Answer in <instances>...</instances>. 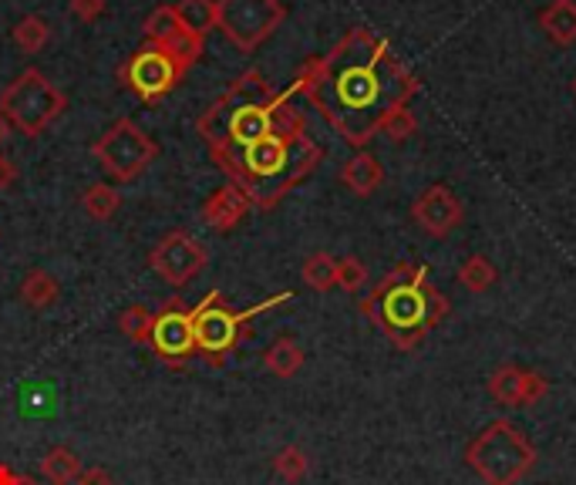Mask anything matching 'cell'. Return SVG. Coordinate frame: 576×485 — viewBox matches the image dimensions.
<instances>
[{
	"label": "cell",
	"instance_id": "29",
	"mask_svg": "<svg viewBox=\"0 0 576 485\" xmlns=\"http://www.w3.org/2000/svg\"><path fill=\"white\" fill-rule=\"evenodd\" d=\"M418 132V119L412 115V109L404 105V109H398V112H391L388 119H385V125H381V135H388L395 146H401V142H409V138Z\"/></svg>",
	"mask_w": 576,
	"mask_h": 485
},
{
	"label": "cell",
	"instance_id": "33",
	"mask_svg": "<svg viewBox=\"0 0 576 485\" xmlns=\"http://www.w3.org/2000/svg\"><path fill=\"white\" fill-rule=\"evenodd\" d=\"M14 183H17V162L8 159V156H0V192H8Z\"/></svg>",
	"mask_w": 576,
	"mask_h": 485
},
{
	"label": "cell",
	"instance_id": "18",
	"mask_svg": "<svg viewBox=\"0 0 576 485\" xmlns=\"http://www.w3.org/2000/svg\"><path fill=\"white\" fill-rule=\"evenodd\" d=\"M263 368L270 374H277V377H293L303 368V348L293 337H277L263 351Z\"/></svg>",
	"mask_w": 576,
	"mask_h": 485
},
{
	"label": "cell",
	"instance_id": "4",
	"mask_svg": "<svg viewBox=\"0 0 576 485\" xmlns=\"http://www.w3.org/2000/svg\"><path fill=\"white\" fill-rule=\"evenodd\" d=\"M536 445L510 419L486 425L465 445V465L486 485H519L536 469Z\"/></svg>",
	"mask_w": 576,
	"mask_h": 485
},
{
	"label": "cell",
	"instance_id": "19",
	"mask_svg": "<svg viewBox=\"0 0 576 485\" xmlns=\"http://www.w3.org/2000/svg\"><path fill=\"white\" fill-rule=\"evenodd\" d=\"M82 206L95 223H109L122 210V189H115L112 183H91L82 192Z\"/></svg>",
	"mask_w": 576,
	"mask_h": 485
},
{
	"label": "cell",
	"instance_id": "21",
	"mask_svg": "<svg viewBox=\"0 0 576 485\" xmlns=\"http://www.w3.org/2000/svg\"><path fill=\"white\" fill-rule=\"evenodd\" d=\"M41 475L48 485H75V478L82 475V459L67 445H58L41 459Z\"/></svg>",
	"mask_w": 576,
	"mask_h": 485
},
{
	"label": "cell",
	"instance_id": "12",
	"mask_svg": "<svg viewBox=\"0 0 576 485\" xmlns=\"http://www.w3.org/2000/svg\"><path fill=\"white\" fill-rule=\"evenodd\" d=\"M486 388H489V398L505 408H529L550 395V381L539 371H529L519 364H502L489 374Z\"/></svg>",
	"mask_w": 576,
	"mask_h": 485
},
{
	"label": "cell",
	"instance_id": "8",
	"mask_svg": "<svg viewBox=\"0 0 576 485\" xmlns=\"http://www.w3.org/2000/svg\"><path fill=\"white\" fill-rule=\"evenodd\" d=\"M287 21L284 0H216V27L243 54L256 51Z\"/></svg>",
	"mask_w": 576,
	"mask_h": 485
},
{
	"label": "cell",
	"instance_id": "32",
	"mask_svg": "<svg viewBox=\"0 0 576 485\" xmlns=\"http://www.w3.org/2000/svg\"><path fill=\"white\" fill-rule=\"evenodd\" d=\"M75 485H115V478L101 469V465H95V469H82V475L75 478Z\"/></svg>",
	"mask_w": 576,
	"mask_h": 485
},
{
	"label": "cell",
	"instance_id": "10",
	"mask_svg": "<svg viewBox=\"0 0 576 485\" xmlns=\"http://www.w3.org/2000/svg\"><path fill=\"white\" fill-rule=\"evenodd\" d=\"M118 78L132 95H139L146 105H155V101H162L186 75L179 72V64L168 58L162 48L146 45L118 67Z\"/></svg>",
	"mask_w": 576,
	"mask_h": 485
},
{
	"label": "cell",
	"instance_id": "34",
	"mask_svg": "<svg viewBox=\"0 0 576 485\" xmlns=\"http://www.w3.org/2000/svg\"><path fill=\"white\" fill-rule=\"evenodd\" d=\"M0 485H41V482H34L30 475H21V472H14L11 465L0 462Z\"/></svg>",
	"mask_w": 576,
	"mask_h": 485
},
{
	"label": "cell",
	"instance_id": "24",
	"mask_svg": "<svg viewBox=\"0 0 576 485\" xmlns=\"http://www.w3.org/2000/svg\"><path fill=\"white\" fill-rule=\"evenodd\" d=\"M179 21L199 34V38H206L210 30H216V0H179L176 4Z\"/></svg>",
	"mask_w": 576,
	"mask_h": 485
},
{
	"label": "cell",
	"instance_id": "15",
	"mask_svg": "<svg viewBox=\"0 0 576 485\" xmlns=\"http://www.w3.org/2000/svg\"><path fill=\"white\" fill-rule=\"evenodd\" d=\"M341 183H345V189H351L354 196H371V192H378L381 189V183H385V169H381V162L371 156V152H358V156H351L348 162H345V169H341Z\"/></svg>",
	"mask_w": 576,
	"mask_h": 485
},
{
	"label": "cell",
	"instance_id": "3",
	"mask_svg": "<svg viewBox=\"0 0 576 485\" xmlns=\"http://www.w3.org/2000/svg\"><path fill=\"white\" fill-rule=\"evenodd\" d=\"M361 314L375 324L398 351H415L418 344L452 314V303L428 281V266L398 263L385 281L361 300Z\"/></svg>",
	"mask_w": 576,
	"mask_h": 485
},
{
	"label": "cell",
	"instance_id": "31",
	"mask_svg": "<svg viewBox=\"0 0 576 485\" xmlns=\"http://www.w3.org/2000/svg\"><path fill=\"white\" fill-rule=\"evenodd\" d=\"M72 14L85 24H95L105 14V0H72Z\"/></svg>",
	"mask_w": 576,
	"mask_h": 485
},
{
	"label": "cell",
	"instance_id": "13",
	"mask_svg": "<svg viewBox=\"0 0 576 485\" xmlns=\"http://www.w3.org/2000/svg\"><path fill=\"white\" fill-rule=\"evenodd\" d=\"M412 220L435 239H446L465 223V206L449 186H428L412 202Z\"/></svg>",
	"mask_w": 576,
	"mask_h": 485
},
{
	"label": "cell",
	"instance_id": "27",
	"mask_svg": "<svg viewBox=\"0 0 576 485\" xmlns=\"http://www.w3.org/2000/svg\"><path fill=\"white\" fill-rule=\"evenodd\" d=\"M274 472H277L284 482L297 485V482L308 478V472H311V459H308V452H303V448H297V445H284L280 452L274 456Z\"/></svg>",
	"mask_w": 576,
	"mask_h": 485
},
{
	"label": "cell",
	"instance_id": "22",
	"mask_svg": "<svg viewBox=\"0 0 576 485\" xmlns=\"http://www.w3.org/2000/svg\"><path fill=\"white\" fill-rule=\"evenodd\" d=\"M496 281H499V270H496L492 260L483 257V253H472V257L459 266V284H462L465 290H472V294L492 290Z\"/></svg>",
	"mask_w": 576,
	"mask_h": 485
},
{
	"label": "cell",
	"instance_id": "16",
	"mask_svg": "<svg viewBox=\"0 0 576 485\" xmlns=\"http://www.w3.org/2000/svg\"><path fill=\"white\" fill-rule=\"evenodd\" d=\"M536 21L553 45L569 48L576 41V0H553V4L539 11Z\"/></svg>",
	"mask_w": 576,
	"mask_h": 485
},
{
	"label": "cell",
	"instance_id": "30",
	"mask_svg": "<svg viewBox=\"0 0 576 485\" xmlns=\"http://www.w3.org/2000/svg\"><path fill=\"white\" fill-rule=\"evenodd\" d=\"M367 284V266L358 257H345L337 260V287L345 294H358Z\"/></svg>",
	"mask_w": 576,
	"mask_h": 485
},
{
	"label": "cell",
	"instance_id": "36",
	"mask_svg": "<svg viewBox=\"0 0 576 485\" xmlns=\"http://www.w3.org/2000/svg\"><path fill=\"white\" fill-rule=\"evenodd\" d=\"M573 95H576V78H573Z\"/></svg>",
	"mask_w": 576,
	"mask_h": 485
},
{
	"label": "cell",
	"instance_id": "25",
	"mask_svg": "<svg viewBox=\"0 0 576 485\" xmlns=\"http://www.w3.org/2000/svg\"><path fill=\"white\" fill-rule=\"evenodd\" d=\"M48 41H51V27H48L45 17L27 14V17H21V21L14 24V45H17L24 54H38Z\"/></svg>",
	"mask_w": 576,
	"mask_h": 485
},
{
	"label": "cell",
	"instance_id": "2",
	"mask_svg": "<svg viewBox=\"0 0 576 485\" xmlns=\"http://www.w3.org/2000/svg\"><path fill=\"white\" fill-rule=\"evenodd\" d=\"M324 149L308 135V119L293 105L290 91H277L274 132L256 138L253 146L233 152L216 169L240 189L256 210L280 206L311 172L321 165Z\"/></svg>",
	"mask_w": 576,
	"mask_h": 485
},
{
	"label": "cell",
	"instance_id": "23",
	"mask_svg": "<svg viewBox=\"0 0 576 485\" xmlns=\"http://www.w3.org/2000/svg\"><path fill=\"white\" fill-rule=\"evenodd\" d=\"M300 276H303V284H308L311 290L327 294V290L337 287V260L330 253L317 250V253H311L308 260H303Z\"/></svg>",
	"mask_w": 576,
	"mask_h": 485
},
{
	"label": "cell",
	"instance_id": "20",
	"mask_svg": "<svg viewBox=\"0 0 576 485\" xmlns=\"http://www.w3.org/2000/svg\"><path fill=\"white\" fill-rule=\"evenodd\" d=\"M202 41H206V38H199V34H192V30L183 24L176 34H168V38L159 41L155 48H162L168 58H173V61L179 64V72L189 75V67L202 58Z\"/></svg>",
	"mask_w": 576,
	"mask_h": 485
},
{
	"label": "cell",
	"instance_id": "5",
	"mask_svg": "<svg viewBox=\"0 0 576 485\" xmlns=\"http://www.w3.org/2000/svg\"><path fill=\"white\" fill-rule=\"evenodd\" d=\"M293 294L284 290L277 297H270L250 310H229L226 307V297L220 290H210L206 297H202L196 307H192V337H196V355H202V361H206L210 368H223L226 364V355L236 348V344L243 340L247 334V321L260 318L263 310L270 307H280L287 303Z\"/></svg>",
	"mask_w": 576,
	"mask_h": 485
},
{
	"label": "cell",
	"instance_id": "14",
	"mask_svg": "<svg viewBox=\"0 0 576 485\" xmlns=\"http://www.w3.org/2000/svg\"><path fill=\"white\" fill-rule=\"evenodd\" d=\"M253 210L250 206V199L236 189V186H220V189H213L210 196H206V202H202V223H206L210 229H216V233H229V229H236L243 220H247V213Z\"/></svg>",
	"mask_w": 576,
	"mask_h": 485
},
{
	"label": "cell",
	"instance_id": "26",
	"mask_svg": "<svg viewBox=\"0 0 576 485\" xmlns=\"http://www.w3.org/2000/svg\"><path fill=\"white\" fill-rule=\"evenodd\" d=\"M118 327L128 340L135 344H152V327H155V314L149 307L142 303H132L122 310V318H118Z\"/></svg>",
	"mask_w": 576,
	"mask_h": 485
},
{
	"label": "cell",
	"instance_id": "28",
	"mask_svg": "<svg viewBox=\"0 0 576 485\" xmlns=\"http://www.w3.org/2000/svg\"><path fill=\"white\" fill-rule=\"evenodd\" d=\"M179 27H183V21H179V11H176V4H162V8H155V11L146 17V24H142V30H146L149 45H159V41H165L168 34H176Z\"/></svg>",
	"mask_w": 576,
	"mask_h": 485
},
{
	"label": "cell",
	"instance_id": "9",
	"mask_svg": "<svg viewBox=\"0 0 576 485\" xmlns=\"http://www.w3.org/2000/svg\"><path fill=\"white\" fill-rule=\"evenodd\" d=\"M206 263H210L206 242L196 239L186 229L165 233L152 247V253H149V270L159 276L162 284L176 287V290L186 287L189 281H196V276L206 270Z\"/></svg>",
	"mask_w": 576,
	"mask_h": 485
},
{
	"label": "cell",
	"instance_id": "17",
	"mask_svg": "<svg viewBox=\"0 0 576 485\" xmlns=\"http://www.w3.org/2000/svg\"><path fill=\"white\" fill-rule=\"evenodd\" d=\"M58 297H61V284L54 281L48 270H41V266L27 270V276L21 281V300H24L30 310H45V307H51Z\"/></svg>",
	"mask_w": 576,
	"mask_h": 485
},
{
	"label": "cell",
	"instance_id": "6",
	"mask_svg": "<svg viewBox=\"0 0 576 485\" xmlns=\"http://www.w3.org/2000/svg\"><path fill=\"white\" fill-rule=\"evenodd\" d=\"M67 109V95L48 82L38 67L21 72L4 91H0V112L11 122V128L24 132L27 138L45 135Z\"/></svg>",
	"mask_w": 576,
	"mask_h": 485
},
{
	"label": "cell",
	"instance_id": "35",
	"mask_svg": "<svg viewBox=\"0 0 576 485\" xmlns=\"http://www.w3.org/2000/svg\"><path fill=\"white\" fill-rule=\"evenodd\" d=\"M8 138H11V122L4 119V112H0V146H4Z\"/></svg>",
	"mask_w": 576,
	"mask_h": 485
},
{
	"label": "cell",
	"instance_id": "7",
	"mask_svg": "<svg viewBox=\"0 0 576 485\" xmlns=\"http://www.w3.org/2000/svg\"><path fill=\"white\" fill-rule=\"evenodd\" d=\"M91 156H95V162L101 165V172H105L109 179H115V183H135L155 162L159 146L132 119H118L91 146Z\"/></svg>",
	"mask_w": 576,
	"mask_h": 485
},
{
	"label": "cell",
	"instance_id": "1",
	"mask_svg": "<svg viewBox=\"0 0 576 485\" xmlns=\"http://www.w3.org/2000/svg\"><path fill=\"white\" fill-rule=\"evenodd\" d=\"M287 91L303 95L348 146L364 149L385 119L418 95V78L385 38L351 27L327 54L303 61Z\"/></svg>",
	"mask_w": 576,
	"mask_h": 485
},
{
	"label": "cell",
	"instance_id": "11",
	"mask_svg": "<svg viewBox=\"0 0 576 485\" xmlns=\"http://www.w3.org/2000/svg\"><path fill=\"white\" fill-rule=\"evenodd\" d=\"M149 348L168 364V368H183L196 355V337H192V307H186L179 297L168 300L152 327V344Z\"/></svg>",
	"mask_w": 576,
	"mask_h": 485
}]
</instances>
